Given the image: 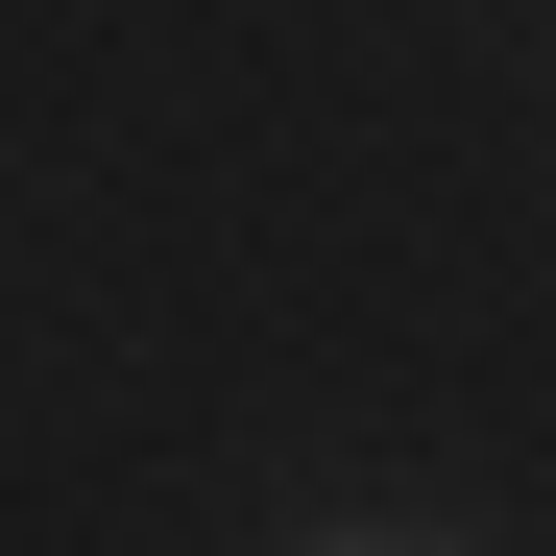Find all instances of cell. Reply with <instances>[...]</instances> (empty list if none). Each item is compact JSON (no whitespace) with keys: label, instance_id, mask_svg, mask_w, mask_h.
Masks as SVG:
<instances>
[{"label":"cell","instance_id":"6da1fadb","mask_svg":"<svg viewBox=\"0 0 556 556\" xmlns=\"http://www.w3.org/2000/svg\"><path fill=\"white\" fill-rule=\"evenodd\" d=\"M315 556H459V532H315Z\"/></svg>","mask_w":556,"mask_h":556}]
</instances>
